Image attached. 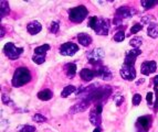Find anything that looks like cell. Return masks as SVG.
Returning <instances> with one entry per match:
<instances>
[{
  "label": "cell",
  "instance_id": "cell-24",
  "mask_svg": "<svg viewBox=\"0 0 158 132\" xmlns=\"http://www.w3.org/2000/svg\"><path fill=\"white\" fill-rule=\"evenodd\" d=\"M77 91V88L74 87L73 85H69V86H66V87H64V89L62 90V92H61V97H68V96H70L71 94H73V92Z\"/></svg>",
  "mask_w": 158,
  "mask_h": 132
},
{
  "label": "cell",
  "instance_id": "cell-13",
  "mask_svg": "<svg viewBox=\"0 0 158 132\" xmlns=\"http://www.w3.org/2000/svg\"><path fill=\"white\" fill-rule=\"evenodd\" d=\"M95 74H96L98 77L104 79V80H110V79H112V77H113V74H112V72L110 71V68L103 65H100L98 68H96Z\"/></svg>",
  "mask_w": 158,
  "mask_h": 132
},
{
  "label": "cell",
  "instance_id": "cell-29",
  "mask_svg": "<svg viewBox=\"0 0 158 132\" xmlns=\"http://www.w3.org/2000/svg\"><path fill=\"white\" fill-rule=\"evenodd\" d=\"M59 30H60V23H59V21H53L50 24V32L53 33V34H56V33L59 32Z\"/></svg>",
  "mask_w": 158,
  "mask_h": 132
},
{
  "label": "cell",
  "instance_id": "cell-33",
  "mask_svg": "<svg viewBox=\"0 0 158 132\" xmlns=\"http://www.w3.org/2000/svg\"><path fill=\"white\" fill-rule=\"evenodd\" d=\"M35 131H37V130H35V128H34L33 126H24L19 132H35Z\"/></svg>",
  "mask_w": 158,
  "mask_h": 132
},
{
  "label": "cell",
  "instance_id": "cell-30",
  "mask_svg": "<svg viewBox=\"0 0 158 132\" xmlns=\"http://www.w3.org/2000/svg\"><path fill=\"white\" fill-rule=\"evenodd\" d=\"M158 3V1H142V6L144 7V9L148 10V9H152L153 7H155Z\"/></svg>",
  "mask_w": 158,
  "mask_h": 132
},
{
  "label": "cell",
  "instance_id": "cell-26",
  "mask_svg": "<svg viewBox=\"0 0 158 132\" xmlns=\"http://www.w3.org/2000/svg\"><path fill=\"white\" fill-rule=\"evenodd\" d=\"M125 39V32L124 30H121V31H117L114 35V41L116 42H122V41H124Z\"/></svg>",
  "mask_w": 158,
  "mask_h": 132
},
{
  "label": "cell",
  "instance_id": "cell-12",
  "mask_svg": "<svg viewBox=\"0 0 158 132\" xmlns=\"http://www.w3.org/2000/svg\"><path fill=\"white\" fill-rule=\"evenodd\" d=\"M156 69H157V64L155 61H146L142 64V67H140V72L142 74L144 75H150L155 73Z\"/></svg>",
  "mask_w": 158,
  "mask_h": 132
},
{
  "label": "cell",
  "instance_id": "cell-8",
  "mask_svg": "<svg viewBox=\"0 0 158 132\" xmlns=\"http://www.w3.org/2000/svg\"><path fill=\"white\" fill-rule=\"evenodd\" d=\"M60 54L64 56H72L79 51V46L77 44H74L72 42L64 43L60 46Z\"/></svg>",
  "mask_w": 158,
  "mask_h": 132
},
{
  "label": "cell",
  "instance_id": "cell-25",
  "mask_svg": "<svg viewBox=\"0 0 158 132\" xmlns=\"http://www.w3.org/2000/svg\"><path fill=\"white\" fill-rule=\"evenodd\" d=\"M143 43V39L139 37H133L131 41H129V45L131 46H133L134 49H138L142 45Z\"/></svg>",
  "mask_w": 158,
  "mask_h": 132
},
{
  "label": "cell",
  "instance_id": "cell-35",
  "mask_svg": "<svg viewBox=\"0 0 158 132\" xmlns=\"http://www.w3.org/2000/svg\"><path fill=\"white\" fill-rule=\"evenodd\" d=\"M154 20H155V19H154L153 16H146V17H144V18H143V23H146V24H148V25H149L150 22L154 21Z\"/></svg>",
  "mask_w": 158,
  "mask_h": 132
},
{
  "label": "cell",
  "instance_id": "cell-2",
  "mask_svg": "<svg viewBox=\"0 0 158 132\" xmlns=\"http://www.w3.org/2000/svg\"><path fill=\"white\" fill-rule=\"evenodd\" d=\"M31 80V73L27 67H19L16 69L12 77L13 87H21Z\"/></svg>",
  "mask_w": 158,
  "mask_h": 132
},
{
  "label": "cell",
  "instance_id": "cell-38",
  "mask_svg": "<svg viewBox=\"0 0 158 132\" xmlns=\"http://www.w3.org/2000/svg\"><path fill=\"white\" fill-rule=\"evenodd\" d=\"M154 86H155V88H158V75L154 78Z\"/></svg>",
  "mask_w": 158,
  "mask_h": 132
},
{
  "label": "cell",
  "instance_id": "cell-37",
  "mask_svg": "<svg viewBox=\"0 0 158 132\" xmlns=\"http://www.w3.org/2000/svg\"><path fill=\"white\" fill-rule=\"evenodd\" d=\"M155 92H156V103L154 106V110L157 111L158 110V88H155Z\"/></svg>",
  "mask_w": 158,
  "mask_h": 132
},
{
  "label": "cell",
  "instance_id": "cell-31",
  "mask_svg": "<svg viewBox=\"0 0 158 132\" xmlns=\"http://www.w3.org/2000/svg\"><path fill=\"white\" fill-rule=\"evenodd\" d=\"M143 29V25L140 23H136L132 26V29H131V34H136L138 33L139 31H142Z\"/></svg>",
  "mask_w": 158,
  "mask_h": 132
},
{
  "label": "cell",
  "instance_id": "cell-11",
  "mask_svg": "<svg viewBox=\"0 0 158 132\" xmlns=\"http://www.w3.org/2000/svg\"><path fill=\"white\" fill-rule=\"evenodd\" d=\"M136 13V11L134 10V9L129 8V7H119L117 10H116V19H119V20H122V19L124 18H129V17H133Z\"/></svg>",
  "mask_w": 158,
  "mask_h": 132
},
{
  "label": "cell",
  "instance_id": "cell-14",
  "mask_svg": "<svg viewBox=\"0 0 158 132\" xmlns=\"http://www.w3.org/2000/svg\"><path fill=\"white\" fill-rule=\"evenodd\" d=\"M90 101L87 100L86 98H84V99H82L80 103H77V105H74L73 107H72V109L70 110V112L71 114H77V112H83V111H85L87 109V107L90 106Z\"/></svg>",
  "mask_w": 158,
  "mask_h": 132
},
{
  "label": "cell",
  "instance_id": "cell-17",
  "mask_svg": "<svg viewBox=\"0 0 158 132\" xmlns=\"http://www.w3.org/2000/svg\"><path fill=\"white\" fill-rule=\"evenodd\" d=\"M80 76L84 82H91L96 76V74H95V71H92V69L89 68H83L80 72Z\"/></svg>",
  "mask_w": 158,
  "mask_h": 132
},
{
  "label": "cell",
  "instance_id": "cell-4",
  "mask_svg": "<svg viewBox=\"0 0 158 132\" xmlns=\"http://www.w3.org/2000/svg\"><path fill=\"white\" fill-rule=\"evenodd\" d=\"M89 14V10L86 9L85 6H77L74 8L69 10V19L71 20L73 23H81L84 21V19Z\"/></svg>",
  "mask_w": 158,
  "mask_h": 132
},
{
  "label": "cell",
  "instance_id": "cell-32",
  "mask_svg": "<svg viewBox=\"0 0 158 132\" xmlns=\"http://www.w3.org/2000/svg\"><path fill=\"white\" fill-rule=\"evenodd\" d=\"M140 101H142V96H140L139 94H135L134 97H133V105L134 106L139 105Z\"/></svg>",
  "mask_w": 158,
  "mask_h": 132
},
{
  "label": "cell",
  "instance_id": "cell-34",
  "mask_svg": "<svg viewBox=\"0 0 158 132\" xmlns=\"http://www.w3.org/2000/svg\"><path fill=\"white\" fill-rule=\"evenodd\" d=\"M114 100H115V103H116V106H121V103L124 101V97L121 95H116V96H114Z\"/></svg>",
  "mask_w": 158,
  "mask_h": 132
},
{
  "label": "cell",
  "instance_id": "cell-7",
  "mask_svg": "<svg viewBox=\"0 0 158 132\" xmlns=\"http://www.w3.org/2000/svg\"><path fill=\"white\" fill-rule=\"evenodd\" d=\"M104 51L102 49H94L91 52L87 53V61L92 65H100L102 63L103 58H104Z\"/></svg>",
  "mask_w": 158,
  "mask_h": 132
},
{
  "label": "cell",
  "instance_id": "cell-23",
  "mask_svg": "<svg viewBox=\"0 0 158 132\" xmlns=\"http://www.w3.org/2000/svg\"><path fill=\"white\" fill-rule=\"evenodd\" d=\"M49 50H50V45H49V44H43V45H41V46H38V48L34 49V54L45 56V54H47V52Z\"/></svg>",
  "mask_w": 158,
  "mask_h": 132
},
{
  "label": "cell",
  "instance_id": "cell-16",
  "mask_svg": "<svg viewBox=\"0 0 158 132\" xmlns=\"http://www.w3.org/2000/svg\"><path fill=\"white\" fill-rule=\"evenodd\" d=\"M41 30H42V25H41V23H40L39 21H35V20L29 22L28 25H27V31L29 32L31 35L38 34Z\"/></svg>",
  "mask_w": 158,
  "mask_h": 132
},
{
  "label": "cell",
  "instance_id": "cell-19",
  "mask_svg": "<svg viewBox=\"0 0 158 132\" xmlns=\"http://www.w3.org/2000/svg\"><path fill=\"white\" fill-rule=\"evenodd\" d=\"M77 40H79L80 44H82L83 46H89L92 43V37L87 33H80L77 35Z\"/></svg>",
  "mask_w": 158,
  "mask_h": 132
},
{
  "label": "cell",
  "instance_id": "cell-18",
  "mask_svg": "<svg viewBox=\"0 0 158 132\" xmlns=\"http://www.w3.org/2000/svg\"><path fill=\"white\" fill-rule=\"evenodd\" d=\"M64 72L69 78H73L77 74V65L74 63H69L64 66Z\"/></svg>",
  "mask_w": 158,
  "mask_h": 132
},
{
  "label": "cell",
  "instance_id": "cell-3",
  "mask_svg": "<svg viewBox=\"0 0 158 132\" xmlns=\"http://www.w3.org/2000/svg\"><path fill=\"white\" fill-rule=\"evenodd\" d=\"M89 25L98 35H107L108 30H110L108 20L98 18V17H92L89 21Z\"/></svg>",
  "mask_w": 158,
  "mask_h": 132
},
{
  "label": "cell",
  "instance_id": "cell-39",
  "mask_svg": "<svg viewBox=\"0 0 158 132\" xmlns=\"http://www.w3.org/2000/svg\"><path fill=\"white\" fill-rule=\"evenodd\" d=\"M5 37V29H3V26H1V37Z\"/></svg>",
  "mask_w": 158,
  "mask_h": 132
},
{
  "label": "cell",
  "instance_id": "cell-6",
  "mask_svg": "<svg viewBox=\"0 0 158 132\" xmlns=\"http://www.w3.org/2000/svg\"><path fill=\"white\" fill-rule=\"evenodd\" d=\"M102 110H103V103H98L90 112V121L92 124H94L95 127H100L101 126V122H102V117H101Z\"/></svg>",
  "mask_w": 158,
  "mask_h": 132
},
{
  "label": "cell",
  "instance_id": "cell-10",
  "mask_svg": "<svg viewBox=\"0 0 158 132\" xmlns=\"http://www.w3.org/2000/svg\"><path fill=\"white\" fill-rule=\"evenodd\" d=\"M142 54V50L139 49H133L132 51H129L127 52L126 56H125V61L124 64L126 65H131V66H134L135 61H136V58Z\"/></svg>",
  "mask_w": 158,
  "mask_h": 132
},
{
  "label": "cell",
  "instance_id": "cell-36",
  "mask_svg": "<svg viewBox=\"0 0 158 132\" xmlns=\"http://www.w3.org/2000/svg\"><path fill=\"white\" fill-rule=\"evenodd\" d=\"M153 92H147V95H146V100H147L148 105H152L153 103Z\"/></svg>",
  "mask_w": 158,
  "mask_h": 132
},
{
  "label": "cell",
  "instance_id": "cell-22",
  "mask_svg": "<svg viewBox=\"0 0 158 132\" xmlns=\"http://www.w3.org/2000/svg\"><path fill=\"white\" fill-rule=\"evenodd\" d=\"M9 11H10V9H9L8 2L7 1H1L0 2V17H1V19L5 18L6 16H8Z\"/></svg>",
  "mask_w": 158,
  "mask_h": 132
},
{
  "label": "cell",
  "instance_id": "cell-20",
  "mask_svg": "<svg viewBox=\"0 0 158 132\" xmlns=\"http://www.w3.org/2000/svg\"><path fill=\"white\" fill-rule=\"evenodd\" d=\"M147 34L149 35L150 37H153V39H156L158 37V23H150L148 25V29H147Z\"/></svg>",
  "mask_w": 158,
  "mask_h": 132
},
{
  "label": "cell",
  "instance_id": "cell-27",
  "mask_svg": "<svg viewBox=\"0 0 158 132\" xmlns=\"http://www.w3.org/2000/svg\"><path fill=\"white\" fill-rule=\"evenodd\" d=\"M32 61H33L35 64H38V65H40V64L44 63L45 56L44 55H38V54H34V55L32 56Z\"/></svg>",
  "mask_w": 158,
  "mask_h": 132
},
{
  "label": "cell",
  "instance_id": "cell-40",
  "mask_svg": "<svg viewBox=\"0 0 158 132\" xmlns=\"http://www.w3.org/2000/svg\"><path fill=\"white\" fill-rule=\"evenodd\" d=\"M93 132H102V130L100 129V127H96V128L94 129V131H93Z\"/></svg>",
  "mask_w": 158,
  "mask_h": 132
},
{
  "label": "cell",
  "instance_id": "cell-21",
  "mask_svg": "<svg viewBox=\"0 0 158 132\" xmlns=\"http://www.w3.org/2000/svg\"><path fill=\"white\" fill-rule=\"evenodd\" d=\"M52 96H53V94L50 89H44L38 92V98H39L40 100H43V101L50 100L51 98H52Z\"/></svg>",
  "mask_w": 158,
  "mask_h": 132
},
{
  "label": "cell",
  "instance_id": "cell-5",
  "mask_svg": "<svg viewBox=\"0 0 158 132\" xmlns=\"http://www.w3.org/2000/svg\"><path fill=\"white\" fill-rule=\"evenodd\" d=\"M3 52H5L6 56L9 57L10 60H17L21 56V54L23 53V49L22 48H17L13 43L9 42L5 45L3 48Z\"/></svg>",
  "mask_w": 158,
  "mask_h": 132
},
{
  "label": "cell",
  "instance_id": "cell-9",
  "mask_svg": "<svg viewBox=\"0 0 158 132\" xmlns=\"http://www.w3.org/2000/svg\"><path fill=\"white\" fill-rule=\"evenodd\" d=\"M119 74H121V76L123 77L125 80H134L135 77H136V71H135L134 66L124 64L123 67L121 68Z\"/></svg>",
  "mask_w": 158,
  "mask_h": 132
},
{
  "label": "cell",
  "instance_id": "cell-15",
  "mask_svg": "<svg viewBox=\"0 0 158 132\" xmlns=\"http://www.w3.org/2000/svg\"><path fill=\"white\" fill-rule=\"evenodd\" d=\"M150 126H152V117L150 116L140 117L137 120V127H139L143 131L147 132L148 129L150 128Z\"/></svg>",
  "mask_w": 158,
  "mask_h": 132
},
{
  "label": "cell",
  "instance_id": "cell-28",
  "mask_svg": "<svg viewBox=\"0 0 158 132\" xmlns=\"http://www.w3.org/2000/svg\"><path fill=\"white\" fill-rule=\"evenodd\" d=\"M32 120H33L34 122H38V123H42V122L47 121V118L41 114H35L32 117Z\"/></svg>",
  "mask_w": 158,
  "mask_h": 132
},
{
  "label": "cell",
  "instance_id": "cell-1",
  "mask_svg": "<svg viewBox=\"0 0 158 132\" xmlns=\"http://www.w3.org/2000/svg\"><path fill=\"white\" fill-rule=\"evenodd\" d=\"M112 95V87L110 86H103L100 88H93L85 98L87 100L92 103H103L104 100H106L110 96Z\"/></svg>",
  "mask_w": 158,
  "mask_h": 132
}]
</instances>
